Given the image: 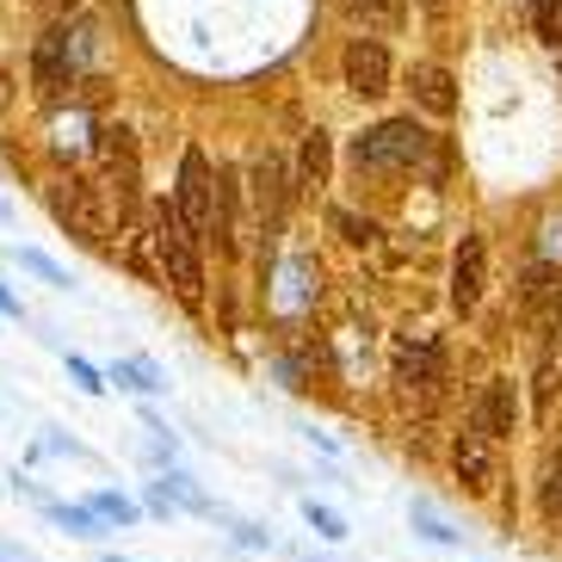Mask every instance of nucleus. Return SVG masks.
<instances>
[{
  "instance_id": "8",
  "label": "nucleus",
  "mask_w": 562,
  "mask_h": 562,
  "mask_svg": "<svg viewBox=\"0 0 562 562\" xmlns=\"http://www.w3.org/2000/svg\"><path fill=\"white\" fill-rule=\"evenodd\" d=\"M470 427H476L488 446H495V439H513V427H519V396H513L507 378H488V383H482L476 408H470Z\"/></svg>"
},
{
  "instance_id": "25",
  "label": "nucleus",
  "mask_w": 562,
  "mask_h": 562,
  "mask_svg": "<svg viewBox=\"0 0 562 562\" xmlns=\"http://www.w3.org/2000/svg\"><path fill=\"white\" fill-rule=\"evenodd\" d=\"M347 7V19H383L390 13V0H340Z\"/></svg>"
},
{
  "instance_id": "11",
  "label": "nucleus",
  "mask_w": 562,
  "mask_h": 562,
  "mask_svg": "<svg viewBox=\"0 0 562 562\" xmlns=\"http://www.w3.org/2000/svg\"><path fill=\"white\" fill-rule=\"evenodd\" d=\"M254 204H260V223H266V235H279V223H284V204H291V180H284V161L272 149L254 161Z\"/></svg>"
},
{
  "instance_id": "21",
  "label": "nucleus",
  "mask_w": 562,
  "mask_h": 562,
  "mask_svg": "<svg viewBox=\"0 0 562 562\" xmlns=\"http://www.w3.org/2000/svg\"><path fill=\"white\" fill-rule=\"evenodd\" d=\"M334 229L347 235L352 248H371V241H378V223H371V216H352V211H334Z\"/></svg>"
},
{
  "instance_id": "15",
  "label": "nucleus",
  "mask_w": 562,
  "mask_h": 562,
  "mask_svg": "<svg viewBox=\"0 0 562 562\" xmlns=\"http://www.w3.org/2000/svg\"><path fill=\"white\" fill-rule=\"evenodd\" d=\"M557 383H562L557 359H544V364H538V378H531V414H538V427L557 414Z\"/></svg>"
},
{
  "instance_id": "17",
  "label": "nucleus",
  "mask_w": 562,
  "mask_h": 562,
  "mask_svg": "<svg viewBox=\"0 0 562 562\" xmlns=\"http://www.w3.org/2000/svg\"><path fill=\"white\" fill-rule=\"evenodd\" d=\"M112 383L117 390H143V396H149V390H161V371L143 364V359H124V364H112Z\"/></svg>"
},
{
  "instance_id": "22",
  "label": "nucleus",
  "mask_w": 562,
  "mask_h": 562,
  "mask_svg": "<svg viewBox=\"0 0 562 562\" xmlns=\"http://www.w3.org/2000/svg\"><path fill=\"white\" fill-rule=\"evenodd\" d=\"M93 513H100L105 526H136V507L124 495H93Z\"/></svg>"
},
{
  "instance_id": "29",
  "label": "nucleus",
  "mask_w": 562,
  "mask_h": 562,
  "mask_svg": "<svg viewBox=\"0 0 562 562\" xmlns=\"http://www.w3.org/2000/svg\"><path fill=\"white\" fill-rule=\"evenodd\" d=\"M105 562H124V557H105Z\"/></svg>"
},
{
  "instance_id": "13",
  "label": "nucleus",
  "mask_w": 562,
  "mask_h": 562,
  "mask_svg": "<svg viewBox=\"0 0 562 562\" xmlns=\"http://www.w3.org/2000/svg\"><path fill=\"white\" fill-rule=\"evenodd\" d=\"M408 87H414V100H420V112H432V117L458 112V87H451V75L439 63H414L408 68Z\"/></svg>"
},
{
  "instance_id": "27",
  "label": "nucleus",
  "mask_w": 562,
  "mask_h": 562,
  "mask_svg": "<svg viewBox=\"0 0 562 562\" xmlns=\"http://www.w3.org/2000/svg\"><path fill=\"white\" fill-rule=\"evenodd\" d=\"M0 562H37L32 550H19V544H0Z\"/></svg>"
},
{
  "instance_id": "10",
  "label": "nucleus",
  "mask_w": 562,
  "mask_h": 562,
  "mask_svg": "<svg viewBox=\"0 0 562 562\" xmlns=\"http://www.w3.org/2000/svg\"><path fill=\"white\" fill-rule=\"evenodd\" d=\"M451 470H458V482L470 495H488V488H495V451H488V439H482L476 427H463L458 439H451Z\"/></svg>"
},
{
  "instance_id": "16",
  "label": "nucleus",
  "mask_w": 562,
  "mask_h": 562,
  "mask_svg": "<svg viewBox=\"0 0 562 562\" xmlns=\"http://www.w3.org/2000/svg\"><path fill=\"white\" fill-rule=\"evenodd\" d=\"M44 513H50L56 526H68L75 538H105V519H100L93 507H63V501H50Z\"/></svg>"
},
{
  "instance_id": "20",
  "label": "nucleus",
  "mask_w": 562,
  "mask_h": 562,
  "mask_svg": "<svg viewBox=\"0 0 562 562\" xmlns=\"http://www.w3.org/2000/svg\"><path fill=\"white\" fill-rule=\"evenodd\" d=\"M414 526H420V538H432V544H451V538H458V531L446 526V519H439V513H432V501H414Z\"/></svg>"
},
{
  "instance_id": "12",
  "label": "nucleus",
  "mask_w": 562,
  "mask_h": 562,
  "mask_svg": "<svg viewBox=\"0 0 562 562\" xmlns=\"http://www.w3.org/2000/svg\"><path fill=\"white\" fill-rule=\"evenodd\" d=\"M68 75H75V68H68V32L56 25V32L37 37V50H32V87L44 93V100H56V93L68 87Z\"/></svg>"
},
{
  "instance_id": "2",
  "label": "nucleus",
  "mask_w": 562,
  "mask_h": 562,
  "mask_svg": "<svg viewBox=\"0 0 562 562\" xmlns=\"http://www.w3.org/2000/svg\"><path fill=\"white\" fill-rule=\"evenodd\" d=\"M155 254H161L167 284H173V291H180L192 310H199V297H204V260H199V241H192V229H186L180 211H173V199L155 204Z\"/></svg>"
},
{
  "instance_id": "7",
  "label": "nucleus",
  "mask_w": 562,
  "mask_h": 562,
  "mask_svg": "<svg viewBox=\"0 0 562 562\" xmlns=\"http://www.w3.org/2000/svg\"><path fill=\"white\" fill-rule=\"evenodd\" d=\"M340 75L359 100H378V93H390V50L378 37H352L347 56H340Z\"/></svg>"
},
{
  "instance_id": "5",
  "label": "nucleus",
  "mask_w": 562,
  "mask_h": 562,
  "mask_svg": "<svg viewBox=\"0 0 562 562\" xmlns=\"http://www.w3.org/2000/svg\"><path fill=\"white\" fill-rule=\"evenodd\" d=\"M519 310H526V322H531L538 340H550V334L562 328V272L550 260L526 266V279H519Z\"/></svg>"
},
{
  "instance_id": "4",
  "label": "nucleus",
  "mask_w": 562,
  "mask_h": 562,
  "mask_svg": "<svg viewBox=\"0 0 562 562\" xmlns=\"http://www.w3.org/2000/svg\"><path fill=\"white\" fill-rule=\"evenodd\" d=\"M173 211H180V223L192 229V241H204V235L216 229V173H211V161H204V149H186L180 186H173Z\"/></svg>"
},
{
  "instance_id": "28",
  "label": "nucleus",
  "mask_w": 562,
  "mask_h": 562,
  "mask_svg": "<svg viewBox=\"0 0 562 562\" xmlns=\"http://www.w3.org/2000/svg\"><path fill=\"white\" fill-rule=\"evenodd\" d=\"M0 315H19V297H7V291H0Z\"/></svg>"
},
{
  "instance_id": "23",
  "label": "nucleus",
  "mask_w": 562,
  "mask_h": 562,
  "mask_svg": "<svg viewBox=\"0 0 562 562\" xmlns=\"http://www.w3.org/2000/svg\"><path fill=\"white\" fill-rule=\"evenodd\" d=\"M19 266H25V272H37V279H50V284H68V272L56 260H44V254L37 248H19Z\"/></svg>"
},
{
  "instance_id": "9",
  "label": "nucleus",
  "mask_w": 562,
  "mask_h": 562,
  "mask_svg": "<svg viewBox=\"0 0 562 562\" xmlns=\"http://www.w3.org/2000/svg\"><path fill=\"white\" fill-rule=\"evenodd\" d=\"M482 279H488V241L482 235H463L458 260H451V310L470 315L482 303Z\"/></svg>"
},
{
  "instance_id": "18",
  "label": "nucleus",
  "mask_w": 562,
  "mask_h": 562,
  "mask_svg": "<svg viewBox=\"0 0 562 562\" xmlns=\"http://www.w3.org/2000/svg\"><path fill=\"white\" fill-rule=\"evenodd\" d=\"M303 519H310V526L322 531L328 544H340V538H347V519H340L334 507H322V501H303Z\"/></svg>"
},
{
  "instance_id": "19",
  "label": "nucleus",
  "mask_w": 562,
  "mask_h": 562,
  "mask_svg": "<svg viewBox=\"0 0 562 562\" xmlns=\"http://www.w3.org/2000/svg\"><path fill=\"white\" fill-rule=\"evenodd\" d=\"M531 19H538V37L557 50L562 44V0H531Z\"/></svg>"
},
{
  "instance_id": "14",
  "label": "nucleus",
  "mask_w": 562,
  "mask_h": 562,
  "mask_svg": "<svg viewBox=\"0 0 562 562\" xmlns=\"http://www.w3.org/2000/svg\"><path fill=\"white\" fill-rule=\"evenodd\" d=\"M328 167H334L328 131H310V136H303V155H297V186H303V192H322V186H328Z\"/></svg>"
},
{
  "instance_id": "1",
  "label": "nucleus",
  "mask_w": 562,
  "mask_h": 562,
  "mask_svg": "<svg viewBox=\"0 0 562 562\" xmlns=\"http://www.w3.org/2000/svg\"><path fill=\"white\" fill-rule=\"evenodd\" d=\"M352 167L359 173H408V167H432V173H446V149H439V136H427L414 117H390L378 131H364L352 143Z\"/></svg>"
},
{
  "instance_id": "3",
  "label": "nucleus",
  "mask_w": 562,
  "mask_h": 562,
  "mask_svg": "<svg viewBox=\"0 0 562 562\" xmlns=\"http://www.w3.org/2000/svg\"><path fill=\"white\" fill-rule=\"evenodd\" d=\"M50 211L75 241L87 248H105V211H100V192L81 180V173H56L50 180Z\"/></svg>"
},
{
  "instance_id": "26",
  "label": "nucleus",
  "mask_w": 562,
  "mask_h": 562,
  "mask_svg": "<svg viewBox=\"0 0 562 562\" xmlns=\"http://www.w3.org/2000/svg\"><path fill=\"white\" fill-rule=\"evenodd\" d=\"M37 7H44V13H50V19H63V13H75L81 0H37Z\"/></svg>"
},
{
  "instance_id": "6",
  "label": "nucleus",
  "mask_w": 562,
  "mask_h": 562,
  "mask_svg": "<svg viewBox=\"0 0 562 562\" xmlns=\"http://www.w3.org/2000/svg\"><path fill=\"white\" fill-rule=\"evenodd\" d=\"M93 149H100V167H105V186H112L117 192V211L131 216L136 211V136L124 131V124H105L100 131V143H93Z\"/></svg>"
},
{
  "instance_id": "24",
  "label": "nucleus",
  "mask_w": 562,
  "mask_h": 562,
  "mask_svg": "<svg viewBox=\"0 0 562 562\" xmlns=\"http://www.w3.org/2000/svg\"><path fill=\"white\" fill-rule=\"evenodd\" d=\"M68 378L81 383L87 396H100V390H105V383H100V371H93V364H87V359H68Z\"/></svg>"
}]
</instances>
